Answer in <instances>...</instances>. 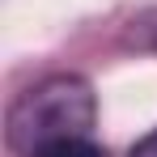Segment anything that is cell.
<instances>
[{"label":"cell","mask_w":157,"mask_h":157,"mask_svg":"<svg viewBox=\"0 0 157 157\" xmlns=\"http://www.w3.org/2000/svg\"><path fill=\"white\" fill-rule=\"evenodd\" d=\"M94 89L81 77H47L30 85L9 110V144L17 153L34 157L43 144L64 140V136H85L94 128Z\"/></svg>","instance_id":"cell-1"},{"label":"cell","mask_w":157,"mask_h":157,"mask_svg":"<svg viewBox=\"0 0 157 157\" xmlns=\"http://www.w3.org/2000/svg\"><path fill=\"white\" fill-rule=\"evenodd\" d=\"M34 157H106V149H98L89 136H64V140L43 144Z\"/></svg>","instance_id":"cell-2"},{"label":"cell","mask_w":157,"mask_h":157,"mask_svg":"<svg viewBox=\"0 0 157 157\" xmlns=\"http://www.w3.org/2000/svg\"><path fill=\"white\" fill-rule=\"evenodd\" d=\"M128 43L144 47V51H157V9L132 21V30H128Z\"/></svg>","instance_id":"cell-3"},{"label":"cell","mask_w":157,"mask_h":157,"mask_svg":"<svg viewBox=\"0 0 157 157\" xmlns=\"http://www.w3.org/2000/svg\"><path fill=\"white\" fill-rule=\"evenodd\" d=\"M132 157H157V132H149V136L132 149Z\"/></svg>","instance_id":"cell-4"}]
</instances>
